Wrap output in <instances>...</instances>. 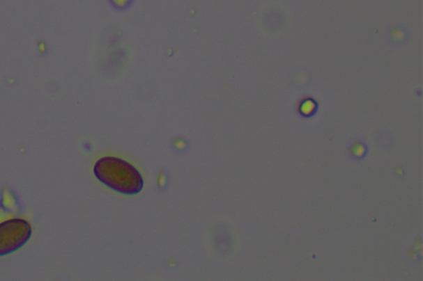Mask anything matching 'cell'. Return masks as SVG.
<instances>
[{"label":"cell","instance_id":"1","mask_svg":"<svg viewBox=\"0 0 423 281\" xmlns=\"http://www.w3.org/2000/svg\"><path fill=\"white\" fill-rule=\"evenodd\" d=\"M93 173L102 184L121 194L137 195L144 186L141 174L133 165L112 156L98 160Z\"/></svg>","mask_w":423,"mask_h":281},{"label":"cell","instance_id":"2","mask_svg":"<svg viewBox=\"0 0 423 281\" xmlns=\"http://www.w3.org/2000/svg\"><path fill=\"white\" fill-rule=\"evenodd\" d=\"M29 223L13 218L0 224V257L8 255L24 247L32 236Z\"/></svg>","mask_w":423,"mask_h":281},{"label":"cell","instance_id":"3","mask_svg":"<svg viewBox=\"0 0 423 281\" xmlns=\"http://www.w3.org/2000/svg\"><path fill=\"white\" fill-rule=\"evenodd\" d=\"M316 104L313 101H306L300 106V113L305 115H310L314 113L316 110Z\"/></svg>","mask_w":423,"mask_h":281},{"label":"cell","instance_id":"4","mask_svg":"<svg viewBox=\"0 0 423 281\" xmlns=\"http://www.w3.org/2000/svg\"><path fill=\"white\" fill-rule=\"evenodd\" d=\"M110 1L115 8H119V10H124V8L130 6L132 0H110Z\"/></svg>","mask_w":423,"mask_h":281},{"label":"cell","instance_id":"5","mask_svg":"<svg viewBox=\"0 0 423 281\" xmlns=\"http://www.w3.org/2000/svg\"><path fill=\"white\" fill-rule=\"evenodd\" d=\"M366 153L367 150L363 145L355 146L353 150L354 157L356 159H362Z\"/></svg>","mask_w":423,"mask_h":281}]
</instances>
